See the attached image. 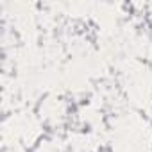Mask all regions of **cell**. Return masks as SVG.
Returning a JSON list of instances; mask_svg holds the SVG:
<instances>
[{
    "instance_id": "obj_1",
    "label": "cell",
    "mask_w": 152,
    "mask_h": 152,
    "mask_svg": "<svg viewBox=\"0 0 152 152\" xmlns=\"http://www.w3.org/2000/svg\"><path fill=\"white\" fill-rule=\"evenodd\" d=\"M47 132H66L73 125V102L57 91H47L34 106Z\"/></svg>"
}]
</instances>
